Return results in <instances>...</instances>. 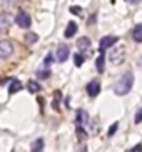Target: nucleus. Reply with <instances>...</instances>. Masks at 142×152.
<instances>
[{
	"label": "nucleus",
	"mask_w": 142,
	"mask_h": 152,
	"mask_svg": "<svg viewBox=\"0 0 142 152\" xmlns=\"http://www.w3.org/2000/svg\"><path fill=\"white\" fill-rule=\"evenodd\" d=\"M133 84H134V75L131 71H127V72L123 73V76L116 82L114 84V93L117 96H126L131 91L133 88Z\"/></svg>",
	"instance_id": "obj_1"
},
{
	"label": "nucleus",
	"mask_w": 142,
	"mask_h": 152,
	"mask_svg": "<svg viewBox=\"0 0 142 152\" xmlns=\"http://www.w3.org/2000/svg\"><path fill=\"white\" fill-rule=\"evenodd\" d=\"M126 47L124 46H119V47L113 48L111 51V54H109V60H111V62L113 65H122L123 62H124V60H126Z\"/></svg>",
	"instance_id": "obj_2"
},
{
	"label": "nucleus",
	"mask_w": 142,
	"mask_h": 152,
	"mask_svg": "<svg viewBox=\"0 0 142 152\" xmlns=\"http://www.w3.org/2000/svg\"><path fill=\"white\" fill-rule=\"evenodd\" d=\"M15 24L22 29H28V28H31V25H32V18L28 12L20 11L15 15Z\"/></svg>",
	"instance_id": "obj_3"
},
{
	"label": "nucleus",
	"mask_w": 142,
	"mask_h": 152,
	"mask_svg": "<svg viewBox=\"0 0 142 152\" xmlns=\"http://www.w3.org/2000/svg\"><path fill=\"white\" fill-rule=\"evenodd\" d=\"M14 53V46L10 40H0V58H8Z\"/></svg>",
	"instance_id": "obj_4"
},
{
	"label": "nucleus",
	"mask_w": 142,
	"mask_h": 152,
	"mask_svg": "<svg viewBox=\"0 0 142 152\" xmlns=\"http://www.w3.org/2000/svg\"><path fill=\"white\" fill-rule=\"evenodd\" d=\"M12 24V18L10 14L7 12H1L0 14V33L1 32H7L10 26Z\"/></svg>",
	"instance_id": "obj_5"
},
{
	"label": "nucleus",
	"mask_w": 142,
	"mask_h": 152,
	"mask_svg": "<svg viewBox=\"0 0 142 152\" xmlns=\"http://www.w3.org/2000/svg\"><path fill=\"white\" fill-rule=\"evenodd\" d=\"M55 58L58 62H65L69 58V48L66 44H59L55 51Z\"/></svg>",
	"instance_id": "obj_6"
},
{
	"label": "nucleus",
	"mask_w": 142,
	"mask_h": 152,
	"mask_svg": "<svg viewBox=\"0 0 142 152\" xmlns=\"http://www.w3.org/2000/svg\"><path fill=\"white\" fill-rule=\"evenodd\" d=\"M116 42H119V39L116 36H105L101 39V42H99V50H101V53H103L105 50H108L109 47H112Z\"/></svg>",
	"instance_id": "obj_7"
},
{
	"label": "nucleus",
	"mask_w": 142,
	"mask_h": 152,
	"mask_svg": "<svg viewBox=\"0 0 142 152\" xmlns=\"http://www.w3.org/2000/svg\"><path fill=\"white\" fill-rule=\"evenodd\" d=\"M87 94L90 97H97L99 94V91H101V83H99L98 80H91L90 83L87 84Z\"/></svg>",
	"instance_id": "obj_8"
},
{
	"label": "nucleus",
	"mask_w": 142,
	"mask_h": 152,
	"mask_svg": "<svg viewBox=\"0 0 142 152\" xmlns=\"http://www.w3.org/2000/svg\"><path fill=\"white\" fill-rule=\"evenodd\" d=\"M77 48H79L80 51H82V54L86 51H88L91 48V42L88 37L83 36V37H80L79 40H77Z\"/></svg>",
	"instance_id": "obj_9"
},
{
	"label": "nucleus",
	"mask_w": 142,
	"mask_h": 152,
	"mask_svg": "<svg viewBox=\"0 0 142 152\" xmlns=\"http://www.w3.org/2000/svg\"><path fill=\"white\" fill-rule=\"evenodd\" d=\"M88 122V113L84 109H79L76 113V124L77 126H84Z\"/></svg>",
	"instance_id": "obj_10"
},
{
	"label": "nucleus",
	"mask_w": 142,
	"mask_h": 152,
	"mask_svg": "<svg viewBox=\"0 0 142 152\" xmlns=\"http://www.w3.org/2000/svg\"><path fill=\"white\" fill-rule=\"evenodd\" d=\"M76 32H77V24H76L75 21L68 22L66 29H65V37H68V39H69V37H73Z\"/></svg>",
	"instance_id": "obj_11"
},
{
	"label": "nucleus",
	"mask_w": 142,
	"mask_h": 152,
	"mask_svg": "<svg viewBox=\"0 0 142 152\" xmlns=\"http://www.w3.org/2000/svg\"><path fill=\"white\" fill-rule=\"evenodd\" d=\"M95 68L99 73H102L105 71V54L103 53H101V56L95 60Z\"/></svg>",
	"instance_id": "obj_12"
},
{
	"label": "nucleus",
	"mask_w": 142,
	"mask_h": 152,
	"mask_svg": "<svg viewBox=\"0 0 142 152\" xmlns=\"http://www.w3.org/2000/svg\"><path fill=\"white\" fill-rule=\"evenodd\" d=\"M133 39H134L137 43H142V24L137 25V26L133 29Z\"/></svg>",
	"instance_id": "obj_13"
},
{
	"label": "nucleus",
	"mask_w": 142,
	"mask_h": 152,
	"mask_svg": "<svg viewBox=\"0 0 142 152\" xmlns=\"http://www.w3.org/2000/svg\"><path fill=\"white\" fill-rule=\"evenodd\" d=\"M20 90H22V84H21L20 80H12L11 84L8 86V93L10 94H15L17 91H20Z\"/></svg>",
	"instance_id": "obj_14"
},
{
	"label": "nucleus",
	"mask_w": 142,
	"mask_h": 152,
	"mask_svg": "<svg viewBox=\"0 0 142 152\" xmlns=\"http://www.w3.org/2000/svg\"><path fill=\"white\" fill-rule=\"evenodd\" d=\"M26 88L29 90V93L35 94V93H39L40 91L42 86H39V83H37V82H35V80H29L28 84H26Z\"/></svg>",
	"instance_id": "obj_15"
},
{
	"label": "nucleus",
	"mask_w": 142,
	"mask_h": 152,
	"mask_svg": "<svg viewBox=\"0 0 142 152\" xmlns=\"http://www.w3.org/2000/svg\"><path fill=\"white\" fill-rule=\"evenodd\" d=\"M84 56L82 54V53H76L75 54V57H73V62H75V65L77 66V68H80L82 65H83V62H84Z\"/></svg>",
	"instance_id": "obj_16"
},
{
	"label": "nucleus",
	"mask_w": 142,
	"mask_h": 152,
	"mask_svg": "<svg viewBox=\"0 0 142 152\" xmlns=\"http://www.w3.org/2000/svg\"><path fill=\"white\" fill-rule=\"evenodd\" d=\"M76 134H77L79 141H84L87 138V133H86V130L83 129V126H77V129H76Z\"/></svg>",
	"instance_id": "obj_17"
},
{
	"label": "nucleus",
	"mask_w": 142,
	"mask_h": 152,
	"mask_svg": "<svg viewBox=\"0 0 142 152\" xmlns=\"http://www.w3.org/2000/svg\"><path fill=\"white\" fill-rule=\"evenodd\" d=\"M44 148V140L43 138H37V140L35 141V144L32 145V149H33V151H42V149Z\"/></svg>",
	"instance_id": "obj_18"
},
{
	"label": "nucleus",
	"mask_w": 142,
	"mask_h": 152,
	"mask_svg": "<svg viewBox=\"0 0 142 152\" xmlns=\"http://www.w3.org/2000/svg\"><path fill=\"white\" fill-rule=\"evenodd\" d=\"M48 76H50V71H48V69H46V71H39V72H37V77H39V79H47Z\"/></svg>",
	"instance_id": "obj_19"
},
{
	"label": "nucleus",
	"mask_w": 142,
	"mask_h": 152,
	"mask_svg": "<svg viewBox=\"0 0 142 152\" xmlns=\"http://www.w3.org/2000/svg\"><path fill=\"white\" fill-rule=\"evenodd\" d=\"M25 39H26V42H28L29 44H32V43H35L36 40H37V36H36L35 33H28Z\"/></svg>",
	"instance_id": "obj_20"
},
{
	"label": "nucleus",
	"mask_w": 142,
	"mask_h": 152,
	"mask_svg": "<svg viewBox=\"0 0 142 152\" xmlns=\"http://www.w3.org/2000/svg\"><path fill=\"white\" fill-rule=\"evenodd\" d=\"M142 122V108H139L138 111H137V113H135V123L138 124Z\"/></svg>",
	"instance_id": "obj_21"
},
{
	"label": "nucleus",
	"mask_w": 142,
	"mask_h": 152,
	"mask_svg": "<svg viewBox=\"0 0 142 152\" xmlns=\"http://www.w3.org/2000/svg\"><path fill=\"white\" fill-rule=\"evenodd\" d=\"M119 127V123L117 122H114L113 124L111 126V129H109V133H108V136H113L114 133H116V129Z\"/></svg>",
	"instance_id": "obj_22"
},
{
	"label": "nucleus",
	"mask_w": 142,
	"mask_h": 152,
	"mask_svg": "<svg viewBox=\"0 0 142 152\" xmlns=\"http://www.w3.org/2000/svg\"><path fill=\"white\" fill-rule=\"evenodd\" d=\"M51 61H52V54H48V56L46 57V60H44V65H46V68H48V66H50Z\"/></svg>",
	"instance_id": "obj_23"
},
{
	"label": "nucleus",
	"mask_w": 142,
	"mask_h": 152,
	"mask_svg": "<svg viewBox=\"0 0 142 152\" xmlns=\"http://www.w3.org/2000/svg\"><path fill=\"white\" fill-rule=\"evenodd\" d=\"M71 12H73V14H79L80 12V7H71Z\"/></svg>",
	"instance_id": "obj_24"
},
{
	"label": "nucleus",
	"mask_w": 142,
	"mask_h": 152,
	"mask_svg": "<svg viewBox=\"0 0 142 152\" xmlns=\"http://www.w3.org/2000/svg\"><path fill=\"white\" fill-rule=\"evenodd\" d=\"M133 151H142V144H138V145H135L134 148H133Z\"/></svg>",
	"instance_id": "obj_25"
},
{
	"label": "nucleus",
	"mask_w": 142,
	"mask_h": 152,
	"mask_svg": "<svg viewBox=\"0 0 142 152\" xmlns=\"http://www.w3.org/2000/svg\"><path fill=\"white\" fill-rule=\"evenodd\" d=\"M138 65H139V66H141V68H142V57H141V58H139V60H138Z\"/></svg>",
	"instance_id": "obj_26"
}]
</instances>
